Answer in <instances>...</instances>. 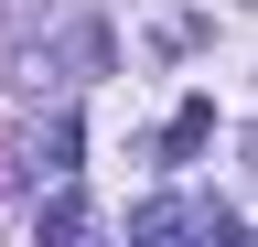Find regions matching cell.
Here are the masks:
<instances>
[{"label": "cell", "mask_w": 258, "mask_h": 247, "mask_svg": "<svg viewBox=\"0 0 258 247\" xmlns=\"http://www.w3.org/2000/svg\"><path fill=\"white\" fill-rule=\"evenodd\" d=\"M205 140H215V108H205V97H183V108H172V140H161V150H172V161H194Z\"/></svg>", "instance_id": "obj_1"}, {"label": "cell", "mask_w": 258, "mask_h": 247, "mask_svg": "<svg viewBox=\"0 0 258 247\" xmlns=\"http://www.w3.org/2000/svg\"><path fill=\"white\" fill-rule=\"evenodd\" d=\"M0 194H11V172H0Z\"/></svg>", "instance_id": "obj_2"}]
</instances>
